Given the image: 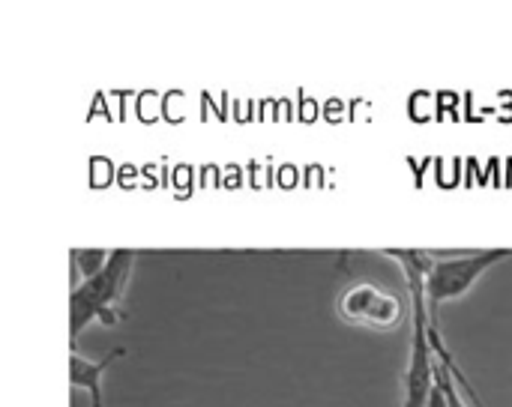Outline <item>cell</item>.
I'll list each match as a JSON object with an SVG mask.
<instances>
[{"label":"cell","instance_id":"6da1fadb","mask_svg":"<svg viewBox=\"0 0 512 407\" xmlns=\"http://www.w3.org/2000/svg\"><path fill=\"white\" fill-rule=\"evenodd\" d=\"M132 264H135V252L132 249H114L108 264L84 279L72 297H69V333H72V348L78 342V336L93 324V321H102L105 327H114L117 324V300L123 297L126 291V282H129V273H132Z\"/></svg>","mask_w":512,"mask_h":407},{"label":"cell","instance_id":"7a4b0ae2","mask_svg":"<svg viewBox=\"0 0 512 407\" xmlns=\"http://www.w3.org/2000/svg\"><path fill=\"white\" fill-rule=\"evenodd\" d=\"M507 258H512V249H483V252H471L462 258L435 261L432 273L426 276V303H429L432 318H435L438 306L465 297L480 276H486L495 264H501Z\"/></svg>","mask_w":512,"mask_h":407},{"label":"cell","instance_id":"3957f363","mask_svg":"<svg viewBox=\"0 0 512 407\" xmlns=\"http://www.w3.org/2000/svg\"><path fill=\"white\" fill-rule=\"evenodd\" d=\"M405 306L402 297H396L387 288L378 285H354L339 297V318L354 324V327H369V330H396L405 321Z\"/></svg>","mask_w":512,"mask_h":407},{"label":"cell","instance_id":"277c9868","mask_svg":"<svg viewBox=\"0 0 512 407\" xmlns=\"http://www.w3.org/2000/svg\"><path fill=\"white\" fill-rule=\"evenodd\" d=\"M123 354H126L123 348H114L108 357H102L99 363H93V360L81 357L78 351H72V357H69V381H72L75 390H84L90 396V407H102V375Z\"/></svg>","mask_w":512,"mask_h":407},{"label":"cell","instance_id":"5b68a950","mask_svg":"<svg viewBox=\"0 0 512 407\" xmlns=\"http://www.w3.org/2000/svg\"><path fill=\"white\" fill-rule=\"evenodd\" d=\"M108 258H111V252H102V249H75L72 252V261L78 264V270H81L84 279L96 276L108 264Z\"/></svg>","mask_w":512,"mask_h":407},{"label":"cell","instance_id":"8992f818","mask_svg":"<svg viewBox=\"0 0 512 407\" xmlns=\"http://www.w3.org/2000/svg\"><path fill=\"white\" fill-rule=\"evenodd\" d=\"M435 378H438V384H441V390H444V396H447V407H468L465 405V399H462V393H459V384H456V378L447 372V366L438 360V372H435Z\"/></svg>","mask_w":512,"mask_h":407},{"label":"cell","instance_id":"52a82bcc","mask_svg":"<svg viewBox=\"0 0 512 407\" xmlns=\"http://www.w3.org/2000/svg\"><path fill=\"white\" fill-rule=\"evenodd\" d=\"M429 407H447V396H444V390H441L438 378H435V390H432V399H429Z\"/></svg>","mask_w":512,"mask_h":407}]
</instances>
